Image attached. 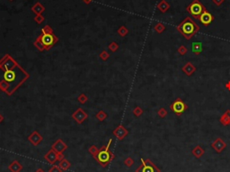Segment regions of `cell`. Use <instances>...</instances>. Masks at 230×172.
I'll use <instances>...</instances> for the list:
<instances>
[{"label":"cell","instance_id":"cell-1","mask_svg":"<svg viewBox=\"0 0 230 172\" xmlns=\"http://www.w3.org/2000/svg\"><path fill=\"white\" fill-rule=\"evenodd\" d=\"M29 78V73L11 55L0 59V90L7 96H12Z\"/></svg>","mask_w":230,"mask_h":172},{"label":"cell","instance_id":"cell-35","mask_svg":"<svg viewBox=\"0 0 230 172\" xmlns=\"http://www.w3.org/2000/svg\"><path fill=\"white\" fill-rule=\"evenodd\" d=\"M177 52H178V53H179L180 55L183 56V55H185V54L187 53V48H186L185 46H183V45H181V46L177 49Z\"/></svg>","mask_w":230,"mask_h":172},{"label":"cell","instance_id":"cell-31","mask_svg":"<svg viewBox=\"0 0 230 172\" xmlns=\"http://www.w3.org/2000/svg\"><path fill=\"white\" fill-rule=\"evenodd\" d=\"M34 22H36L38 24H40V23H42L44 22L45 18H44V16H43L42 14H36V15L34 16Z\"/></svg>","mask_w":230,"mask_h":172},{"label":"cell","instance_id":"cell-2","mask_svg":"<svg viewBox=\"0 0 230 172\" xmlns=\"http://www.w3.org/2000/svg\"><path fill=\"white\" fill-rule=\"evenodd\" d=\"M177 30L186 40H190L200 31V27L191 17H187L177 25Z\"/></svg>","mask_w":230,"mask_h":172},{"label":"cell","instance_id":"cell-37","mask_svg":"<svg viewBox=\"0 0 230 172\" xmlns=\"http://www.w3.org/2000/svg\"><path fill=\"white\" fill-rule=\"evenodd\" d=\"M98 150H99V149H98L95 145H92V146L88 149V152H89L90 154H92L93 156H94V155L98 151Z\"/></svg>","mask_w":230,"mask_h":172},{"label":"cell","instance_id":"cell-33","mask_svg":"<svg viewBox=\"0 0 230 172\" xmlns=\"http://www.w3.org/2000/svg\"><path fill=\"white\" fill-rule=\"evenodd\" d=\"M42 32H43V34H52L53 29L49 24H46V25H44L42 28Z\"/></svg>","mask_w":230,"mask_h":172},{"label":"cell","instance_id":"cell-14","mask_svg":"<svg viewBox=\"0 0 230 172\" xmlns=\"http://www.w3.org/2000/svg\"><path fill=\"white\" fill-rule=\"evenodd\" d=\"M57 154H59V153H57L54 150L51 149L44 155V159H45L46 161H48L49 163H50V164L54 165L55 162L57 161Z\"/></svg>","mask_w":230,"mask_h":172},{"label":"cell","instance_id":"cell-34","mask_svg":"<svg viewBox=\"0 0 230 172\" xmlns=\"http://www.w3.org/2000/svg\"><path fill=\"white\" fill-rule=\"evenodd\" d=\"M157 114L159 116V117H161V118H165V117L167 116V111H166V108L161 107V108L157 111Z\"/></svg>","mask_w":230,"mask_h":172},{"label":"cell","instance_id":"cell-15","mask_svg":"<svg viewBox=\"0 0 230 172\" xmlns=\"http://www.w3.org/2000/svg\"><path fill=\"white\" fill-rule=\"evenodd\" d=\"M182 71L184 73V74L188 77L192 76L193 73L196 71V67L191 62V61H188L186 62L183 66L182 67Z\"/></svg>","mask_w":230,"mask_h":172},{"label":"cell","instance_id":"cell-36","mask_svg":"<svg viewBox=\"0 0 230 172\" xmlns=\"http://www.w3.org/2000/svg\"><path fill=\"white\" fill-rule=\"evenodd\" d=\"M49 172H63V170L59 167V165H53L52 167L50 168V169H49Z\"/></svg>","mask_w":230,"mask_h":172},{"label":"cell","instance_id":"cell-18","mask_svg":"<svg viewBox=\"0 0 230 172\" xmlns=\"http://www.w3.org/2000/svg\"><path fill=\"white\" fill-rule=\"evenodd\" d=\"M31 10L32 11V13H34L35 14H42L45 11V7H44V6L42 3L36 2L34 6H31Z\"/></svg>","mask_w":230,"mask_h":172},{"label":"cell","instance_id":"cell-24","mask_svg":"<svg viewBox=\"0 0 230 172\" xmlns=\"http://www.w3.org/2000/svg\"><path fill=\"white\" fill-rule=\"evenodd\" d=\"M95 117H96L97 120H99V121H103V120H105L106 118L108 117V116H107V114H106L104 111L100 110L98 113H96Z\"/></svg>","mask_w":230,"mask_h":172},{"label":"cell","instance_id":"cell-13","mask_svg":"<svg viewBox=\"0 0 230 172\" xmlns=\"http://www.w3.org/2000/svg\"><path fill=\"white\" fill-rule=\"evenodd\" d=\"M51 149L54 150L57 153H63L68 149V145L66 144L61 139H57V140L51 145Z\"/></svg>","mask_w":230,"mask_h":172},{"label":"cell","instance_id":"cell-6","mask_svg":"<svg viewBox=\"0 0 230 172\" xmlns=\"http://www.w3.org/2000/svg\"><path fill=\"white\" fill-rule=\"evenodd\" d=\"M186 9L194 18L199 19L200 15L202 14V12L206 9V8L204 7V6L199 1V0H193V1L187 6Z\"/></svg>","mask_w":230,"mask_h":172},{"label":"cell","instance_id":"cell-5","mask_svg":"<svg viewBox=\"0 0 230 172\" xmlns=\"http://www.w3.org/2000/svg\"><path fill=\"white\" fill-rule=\"evenodd\" d=\"M141 164L135 172H161V169L149 159H140Z\"/></svg>","mask_w":230,"mask_h":172},{"label":"cell","instance_id":"cell-8","mask_svg":"<svg viewBox=\"0 0 230 172\" xmlns=\"http://www.w3.org/2000/svg\"><path fill=\"white\" fill-rule=\"evenodd\" d=\"M87 113L83 110V108H77L75 112L72 114V118L75 120L78 125H81L85 120H86L87 118Z\"/></svg>","mask_w":230,"mask_h":172},{"label":"cell","instance_id":"cell-40","mask_svg":"<svg viewBox=\"0 0 230 172\" xmlns=\"http://www.w3.org/2000/svg\"><path fill=\"white\" fill-rule=\"evenodd\" d=\"M35 172H45V171H44V169H42V168H39V169H37L35 170Z\"/></svg>","mask_w":230,"mask_h":172},{"label":"cell","instance_id":"cell-23","mask_svg":"<svg viewBox=\"0 0 230 172\" xmlns=\"http://www.w3.org/2000/svg\"><path fill=\"white\" fill-rule=\"evenodd\" d=\"M117 32H118V34H119L120 36L124 37V36H126V35L129 34V29H128L126 26H124V25H121V26H120L119 29L117 30Z\"/></svg>","mask_w":230,"mask_h":172},{"label":"cell","instance_id":"cell-38","mask_svg":"<svg viewBox=\"0 0 230 172\" xmlns=\"http://www.w3.org/2000/svg\"><path fill=\"white\" fill-rule=\"evenodd\" d=\"M212 2L214 3L215 5H217V6H220L221 4L224 2V0H212Z\"/></svg>","mask_w":230,"mask_h":172},{"label":"cell","instance_id":"cell-41","mask_svg":"<svg viewBox=\"0 0 230 172\" xmlns=\"http://www.w3.org/2000/svg\"><path fill=\"white\" fill-rule=\"evenodd\" d=\"M82 1L85 2L86 4H90V3H91V2L93 1V0H82Z\"/></svg>","mask_w":230,"mask_h":172},{"label":"cell","instance_id":"cell-12","mask_svg":"<svg viewBox=\"0 0 230 172\" xmlns=\"http://www.w3.org/2000/svg\"><path fill=\"white\" fill-rule=\"evenodd\" d=\"M43 137L42 136V134H40L37 131H34L29 136H28V141L29 142H31L32 145L37 146L39 145L40 142H42Z\"/></svg>","mask_w":230,"mask_h":172},{"label":"cell","instance_id":"cell-30","mask_svg":"<svg viewBox=\"0 0 230 172\" xmlns=\"http://www.w3.org/2000/svg\"><path fill=\"white\" fill-rule=\"evenodd\" d=\"M144 113L143 109L140 107V106H136V107L133 109V114L136 116V117H138L142 116V114Z\"/></svg>","mask_w":230,"mask_h":172},{"label":"cell","instance_id":"cell-10","mask_svg":"<svg viewBox=\"0 0 230 172\" xmlns=\"http://www.w3.org/2000/svg\"><path fill=\"white\" fill-rule=\"evenodd\" d=\"M211 148L217 153H221L227 148V143L220 137H218L211 143Z\"/></svg>","mask_w":230,"mask_h":172},{"label":"cell","instance_id":"cell-29","mask_svg":"<svg viewBox=\"0 0 230 172\" xmlns=\"http://www.w3.org/2000/svg\"><path fill=\"white\" fill-rule=\"evenodd\" d=\"M108 49L110 51H112V52H115L118 51L119 49V44L116 42H112L109 45H108Z\"/></svg>","mask_w":230,"mask_h":172},{"label":"cell","instance_id":"cell-7","mask_svg":"<svg viewBox=\"0 0 230 172\" xmlns=\"http://www.w3.org/2000/svg\"><path fill=\"white\" fill-rule=\"evenodd\" d=\"M188 108V105L181 99V98H176V99L170 105V109L174 112L176 116H181L183 114Z\"/></svg>","mask_w":230,"mask_h":172},{"label":"cell","instance_id":"cell-3","mask_svg":"<svg viewBox=\"0 0 230 172\" xmlns=\"http://www.w3.org/2000/svg\"><path fill=\"white\" fill-rule=\"evenodd\" d=\"M112 142V139H110L108 143L101 147V148L98 150V151L93 156L94 159L99 163L103 168H105L108 164H110L112 160L115 157L113 152L110 150V146Z\"/></svg>","mask_w":230,"mask_h":172},{"label":"cell","instance_id":"cell-28","mask_svg":"<svg viewBox=\"0 0 230 172\" xmlns=\"http://www.w3.org/2000/svg\"><path fill=\"white\" fill-rule=\"evenodd\" d=\"M99 57H100V59H101L102 61H107V60L110 58V54L108 53L107 51L103 50V51H102V52L99 53Z\"/></svg>","mask_w":230,"mask_h":172},{"label":"cell","instance_id":"cell-16","mask_svg":"<svg viewBox=\"0 0 230 172\" xmlns=\"http://www.w3.org/2000/svg\"><path fill=\"white\" fill-rule=\"evenodd\" d=\"M219 122L223 126H227L230 125V110L229 109H227L225 113L220 116Z\"/></svg>","mask_w":230,"mask_h":172},{"label":"cell","instance_id":"cell-11","mask_svg":"<svg viewBox=\"0 0 230 172\" xmlns=\"http://www.w3.org/2000/svg\"><path fill=\"white\" fill-rule=\"evenodd\" d=\"M199 20L203 24V25L208 26L213 22V20H214V16H213L209 11H207V9H205L202 12V14L200 15Z\"/></svg>","mask_w":230,"mask_h":172},{"label":"cell","instance_id":"cell-26","mask_svg":"<svg viewBox=\"0 0 230 172\" xmlns=\"http://www.w3.org/2000/svg\"><path fill=\"white\" fill-rule=\"evenodd\" d=\"M34 46L38 49V50H39L40 52H43V51H45V48H44L43 44L42 43V42H40V41L38 38H36V40L34 41Z\"/></svg>","mask_w":230,"mask_h":172},{"label":"cell","instance_id":"cell-9","mask_svg":"<svg viewBox=\"0 0 230 172\" xmlns=\"http://www.w3.org/2000/svg\"><path fill=\"white\" fill-rule=\"evenodd\" d=\"M112 133H113V135L115 137L118 139L119 141H122L123 139H124L129 134V131L122 125H120L113 130Z\"/></svg>","mask_w":230,"mask_h":172},{"label":"cell","instance_id":"cell-17","mask_svg":"<svg viewBox=\"0 0 230 172\" xmlns=\"http://www.w3.org/2000/svg\"><path fill=\"white\" fill-rule=\"evenodd\" d=\"M8 169L11 172H20L23 169V165L18 160H14V161L10 163L9 166H8Z\"/></svg>","mask_w":230,"mask_h":172},{"label":"cell","instance_id":"cell-21","mask_svg":"<svg viewBox=\"0 0 230 172\" xmlns=\"http://www.w3.org/2000/svg\"><path fill=\"white\" fill-rule=\"evenodd\" d=\"M169 4L166 1V0H161L157 5V8L162 12V13H166L169 9Z\"/></svg>","mask_w":230,"mask_h":172},{"label":"cell","instance_id":"cell-19","mask_svg":"<svg viewBox=\"0 0 230 172\" xmlns=\"http://www.w3.org/2000/svg\"><path fill=\"white\" fill-rule=\"evenodd\" d=\"M192 155L193 156L196 158V159H200V158H201L203 155H204V153H205V150L202 148V147L201 146V145H196L194 148L192 149Z\"/></svg>","mask_w":230,"mask_h":172},{"label":"cell","instance_id":"cell-27","mask_svg":"<svg viewBox=\"0 0 230 172\" xmlns=\"http://www.w3.org/2000/svg\"><path fill=\"white\" fill-rule=\"evenodd\" d=\"M77 101L81 104V105H84V104H86V102H87V100H88V97H87V96L86 95V94H80L78 96H77Z\"/></svg>","mask_w":230,"mask_h":172},{"label":"cell","instance_id":"cell-39","mask_svg":"<svg viewBox=\"0 0 230 172\" xmlns=\"http://www.w3.org/2000/svg\"><path fill=\"white\" fill-rule=\"evenodd\" d=\"M225 87L228 90V91H230V80H228L227 82L225 84Z\"/></svg>","mask_w":230,"mask_h":172},{"label":"cell","instance_id":"cell-25","mask_svg":"<svg viewBox=\"0 0 230 172\" xmlns=\"http://www.w3.org/2000/svg\"><path fill=\"white\" fill-rule=\"evenodd\" d=\"M154 29H155V32H158V34H162V32H163L164 31H165L166 27H165V25H164V24H163L162 23H157L155 25Z\"/></svg>","mask_w":230,"mask_h":172},{"label":"cell","instance_id":"cell-32","mask_svg":"<svg viewBox=\"0 0 230 172\" xmlns=\"http://www.w3.org/2000/svg\"><path fill=\"white\" fill-rule=\"evenodd\" d=\"M123 163H124L125 166L130 168L131 166H133V164H134V160L131 158V157H128V158L125 159L124 161H123Z\"/></svg>","mask_w":230,"mask_h":172},{"label":"cell","instance_id":"cell-22","mask_svg":"<svg viewBox=\"0 0 230 172\" xmlns=\"http://www.w3.org/2000/svg\"><path fill=\"white\" fill-rule=\"evenodd\" d=\"M71 166V163L67 160V159H63L60 161H59V167L64 171V170H68Z\"/></svg>","mask_w":230,"mask_h":172},{"label":"cell","instance_id":"cell-43","mask_svg":"<svg viewBox=\"0 0 230 172\" xmlns=\"http://www.w3.org/2000/svg\"><path fill=\"white\" fill-rule=\"evenodd\" d=\"M9 1H14V0H9Z\"/></svg>","mask_w":230,"mask_h":172},{"label":"cell","instance_id":"cell-42","mask_svg":"<svg viewBox=\"0 0 230 172\" xmlns=\"http://www.w3.org/2000/svg\"><path fill=\"white\" fill-rule=\"evenodd\" d=\"M3 121H4V116L1 114V113H0V124H1Z\"/></svg>","mask_w":230,"mask_h":172},{"label":"cell","instance_id":"cell-4","mask_svg":"<svg viewBox=\"0 0 230 172\" xmlns=\"http://www.w3.org/2000/svg\"><path fill=\"white\" fill-rule=\"evenodd\" d=\"M42 43L43 44L44 48H45V51L47 50H50V49L55 44L57 43V41H59V38H57L54 32L52 34H43V32H40V34L37 37Z\"/></svg>","mask_w":230,"mask_h":172},{"label":"cell","instance_id":"cell-20","mask_svg":"<svg viewBox=\"0 0 230 172\" xmlns=\"http://www.w3.org/2000/svg\"><path fill=\"white\" fill-rule=\"evenodd\" d=\"M192 51L195 55H199L202 52V43L200 42H195L192 44Z\"/></svg>","mask_w":230,"mask_h":172}]
</instances>
